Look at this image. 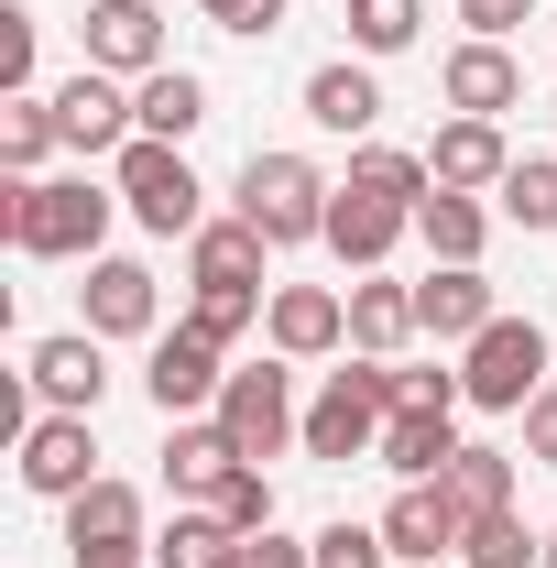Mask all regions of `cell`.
<instances>
[{"label": "cell", "mask_w": 557, "mask_h": 568, "mask_svg": "<svg viewBox=\"0 0 557 568\" xmlns=\"http://www.w3.org/2000/svg\"><path fill=\"white\" fill-rule=\"evenodd\" d=\"M241 547L252 536H230L209 503H175V525L153 536V568H241Z\"/></svg>", "instance_id": "cell-25"}, {"label": "cell", "mask_w": 557, "mask_h": 568, "mask_svg": "<svg viewBox=\"0 0 557 568\" xmlns=\"http://www.w3.org/2000/svg\"><path fill=\"white\" fill-rule=\"evenodd\" d=\"M230 197H241V219H252L274 252H295V241H328V197H340V186H328L306 153H252Z\"/></svg>", "instance_id": "cell-4"}, {"label": "cell", "mask_w": 557, "mask_h": 568, "mask_svg": "<svg viewBox=\"0 0 557 568\" xmlns=\"http://www.w3.org/2000/svg\"><path fill=\"white\" fill-rule=\"evenodd\" d=\"M350 186H361V197H394V209H426V197H437V175H426V153H394V142H372V153H350Z\"/></svg>", "instance_id": "cell-28"}, {"label": "cell", "mask_w": 557, "mask_h": 568, "mask_svg": "<svg viewBox=\"0 0 557 568\" xmlns=\"http://www.w3.org/2000/svg\"><path fill=\"white\" fill-rule=\"evenodd\" d=\"M77 306H88V328L99 339H153V317H164V284H153V263H88V284H77Z\"/></svg>", "instance_id": "cell-10"}, {"label": "cell", "mask_w": 557, "mask_h": 568, "mask_svg": "<svg viewBox=\"0 0 557 568\" xmlns=\"http://www.w3.org/2000/svg\"><path fill=\"white\" fill-rule=\"evenodd\" d=\"M405 230H416V209H394V197H361V186H340V197H328V252H340V263H361V274H372Z\"/></svg>", "instance_id": "cell-20"}, {"label": "cell", "mask_w": 557, "mask_h": 568, "mask_svg": "<svg viewBox=\"0 0 557 568\" xmlns=\"http://www.w3.org/2000/svg\"><path fill=\"white\" fill-rule=\"evenodd\" d=\"M416 241L437 252V263H482V241H492V209L482 197H459V186H437L416 209Z\"/></svg>", "instance_id": "cell-26"}, {"label": "cell", "mask_w": 557, "mask_h": 568, "mask_svg": "<svg viewBox=\"0 0 557 568\" xmlns=\"http://www.w3.org/2000/svg\"><path fill=\"white\" fill-rule=\"evenodd\" d=\"M110 164H121V175H110V186H121V209H132L142 230H153V241H198V230H209V186H198L186 142H153V132H132L121 153H110Z\"/></svg>", "instance_id": "cell-3"}, {"label": "cell", "mask_w": 557, "mask_h": 568, "mask_svg": "<svg viewBox=\"0 0 557 568\" xmlns=\"http://www.w3.org/2000/svg\"><path fill=\"white\" fill-rule=\"evenodd\" d=\"M426 33V0H350V44L361 55H405Z\"/></svg>", "instance_id": "cell-32"}, {"label": "cell", "mask_w": 557, "mask_h": 568, "mask_svg": "<svg viewBox=\"0 0 557 568\" xmlns=\"http://www.w3.org/2000/svg\"><path fill=\"white\" fill-rule=\"evenodd\" d=\"M252 317H263V284H198V295H186V328H198V339H219V351H230Z\"/></svg>", "instance_id": "cell-33"}, {"label": "cell", "mask_w": 557, "mask_h": 568, "mask_svg": "<svg viewBox=\"0 0 557 568\" xmlns=\"http://www.w3.org/2000/svg\"><path fill=\"white\" fill-rule=\"evenodd\" d=\"M209 514L230 525V536H274V481H263V470L241 459V470H230V481L209 493Z\"/></svg>", "instance_id": "cell-35"}, {"label": "cell", "mask_w": 557, "mask_h": 568, "mask_svg": "<svg viewBox=\"0 0 557 568\" xmlns=\"http://www.w3.org/2000/svg\"><path fill=\"white\" fill-rule=\"evenodd\" d=\"M230 470H241V448H230L219 416H175L164 426V481H175V503H209Z\"/></svg>", "instance_id": "cell-18"}, {"label": "cell", "mask_w": 557, "mask_h": 568, "mask_svg": "<svg viewBox=\"0 0 557 568\" xmlns=\"http://www.w3.org/2000/svg\"><path fill=\"white\" fill-rule=\"evenodd\" d=\"M525 11H536V0H459V22H470V33H482V44H503V33H514V22H525Z\"/></svg>", "instance_id": "cell-40"}, {"label": "cell", "mask_w": 557, "mask_h": 568, "mask_svg": "<svg viewBox=\"0 0 557 568\" xmlns=\"http://www.w3.org/2000/svg\"><path fill=\"white\" fill-rule=\"evenodd\" d=\"M241 568H317V547H295V536H252Z\"/></svg>", "instance_id": "cell-41"}, {"label": "cell", "mask_w": 557, "mask_h": 568, "mask_svg": "<svg viewBox=\"0 0 557 568\" xmlns=\"http://www.w3.org/2000/svg\"><path fill=\"white\" fill-rule=\"evenodd\" d=\"M88 67H110V77H153L164 67L153 0H88Z\"/></svg>", "instance_id": "cell-16"}, {"label": "cell", "mask_w": 557, "mask_h": 568, "mask_svg": "<svg viewBox=\"0 0 557 568\" xmlns=\"http://www.w3.org/2000/svg\"><path fill=\"white\" fill-rule=\"evenodd\" d=\"M306 121H317V132H340V142H361L372 132V121H383V88H372V67H317L306 77Z\"/></svg>", "instance_id": "cell-23"}, {"label": "cell", "mask_w": 557, "mask_h": 568, "mask_svg": "<svg viewBox=\"0 0 557 568\" xmlns=\"http://www.w3.org/2000/svg\"><path fill=\"white\" fill-rule=\"evenodd\" d=\"M437 481L459 493V514H514V459H503V448H459Z\"/></svg>", "instance_id": "cell-31"}, {"label": "cell", "mask_w": 557, "mask_h": 568, "mask_svg": "<svg viewBox=\"0 0 557 568\" xmlns=\"http://www.w3.org/2000/svg\"><path fill=\"white\" fill-rule=\"evenodd\" d=\"M492 197H503V219H525V230H557V153H525Z\"/></svg>", "instance_id": "cell-34"}, {"label": "cell", "mask_w": 557, "mask_h": 568, "mask_svg": "<svg viewBox=\"0 0 557 568\" xmlns=\"http://www.w3.org/2000/svg\"><path fill=\"white\" fill-rule=\"evenodd\" d=\"M459 394L492 405V416H525V405L547 394V328H536V317H492L482 339L459 351Z\"/></svg>", "instance_id": "cell-5"}, {"label": "cell", "mask_w": 557, "mask_h": 568, "mask_svg": "<svg viewBox=\"0 0 557 568\" xmlns=\"http://www.w3.org/2000/svg\"><path fill=\"white\" fill-rule=\"evenodd\" d=\"M55 142L67 132H55V99H44V88H33V99H0V164H11V175H33Z\"/></svg>", "instance_id": "cell-30"}, {"label": "cell", "mask_w": 557, "mask_h": 568, "mask_svg": "<svg viewBox=\"0 0 557 568\" xmlns=\"http://www.w3.org/2000/svg\"><path fill=\"white\" fill-rule=\"evenodd\" d=\"M198 22H219V33H274L284 0H198Z\"/></svg>", "instance_id": "cell-38"}, {"label": "cell", "mask_w": 557, "mask_h": 568, "mask_svg": "<svg viewBox=\"0 0 557 568\" xmlns=\"http://www.w3.org/2000/svg\"><path fill=\"white\" fill-rule=\"evenodd\" d=\"M306 547H317V568H383V558H394L383 525H350V514H340V525H317Z\"/></svg>", "instance_id": "cell-37"}, {"label": "cell", "mask_w": 557, "mask_h": 568, "mask_svg": "<svg viewBox=\"0 0 557 568\" xmlns=\"http://www.w3.org/2000/svg\"><path fill=\"white\" fill-rule=\"evenodd\" d=\"M99 437H88V416H33V437H22V493H44V503H77L99 470Z\"/></svg>", "instance_id": "cell-12"}, {"label": "cell", "mask_w": 557, "mask_h": 568, "mask_svg": "<svg viewBox=\"0 0 557 568\" xmlns=\"http://www.w3.org/2000/svg\"><path fill=\"white\" fill-rule=\"evenodd\" d=\"M132 121H142L153 142H186L198 121H209V77H198V67H153V77L132 88Z\"/></svg>", "instance_id": "cell-24"}, {"label": "cell", "mask_w": 557, "mask_h": 568, "mask_svg": "<svg viewBox=\"0 0 557 568\" xmlns=\"http://www.w3.org/2000/svg\"><path fill=\"white\" fill-rule=\"evenodd\" d=\"M492 317H503V306H492L482 263H437V274L416 284V328H426V339H459V351H470Z\"/></svg>", "instance_id": "cell-17"}, {"label": "cell", "mask_w": 557, "mask_h": 568, "mask_svg": "<svg viewBox=\"0 0 557 568\" xmlns=\"http://www.w3.org/2000/svg\"><path fill=\"white\" fill-rule=\"evenodd\" d=\"M22 383H33L55 416H99V394H110L99 328H55V339H33V351H22Z\"/></svg>", "instance_id": "cell-9"}, {"label": "cell", "mask_w": 557, "mask_h": 568, "mask_svg": "<svg viewBox=\"0 0 557 568\" xmlns=\"http://www.w3.org/2000/svg\"><path fill=\"white\" fill-rule=\"evenodd\" d=\"M459 536H470V514H459V493L448 481H405V493L383 503V547L394 558H459Z\"/></svg>", "instance_id": "cell-11"}, {"label": "cell", "mask_w": 557, "mask_h": 568, "mask_svg": "<svg viewBox=\"0 0 557 568\" xmlns=\"http://www.w3.org/2000/svg\"><path fill=\"white\" fill-rule=\"evenodd\" d=\"M55 132H67L77 153H121L142 121H132V99H121V77H110V67H77L67 88H55Z\"/></svg>", "instance_id": "cell-13"}, {"label": "cell", "mask_w": 557, "mask_h": 568, "mask_svg": "<svg viewBox=\"0 0 557 568\" xmlns=\"http://www.w3.org/2000/svg\"><path fill=\"white\" fill-rule=\"evenodd\" d=\"M426 175L437 186H459V197H482L514 175V153H503V121H448V132L426 142Z\"/></svg>", "instance_id": "cell-19"}, {"label": "cell", "mask_w": 557, "mask_h": 568, "mask_svg": "<svg viewBox=\"0 0 557 568\" xmlns=\"http://www.w3.org/2000/svg\"><path fill=\"white\" fill-rule=\"evenodd\" d=\"M525 459H536V470H557V383L525 405Z\"/></svg>", "instance_id": "cell-39"}, {"label": "cell", "mask_w": 557, "mask_h": 568, "mask_svg": "<svg viewBox=\"0 0 557 568\" xmlns=\"http://www.w3.org/2000/svg\"><path fill=\"white\" fill-rule=\"evenodd\" d=\"M394 481H437L448 459H459V416H426V405H394V426H383V448H372Z\"/></svg>", "instance_id": "cell-21"}, {"label": "cell", "mask_w": 557, "mask_h": 568, "mask_svg": "<svg viewBox=\"0 0 557 568\" xmlns=\"http://www.w3.org/2000/svg\"><path fill=\"white\" fill-rule=\"evenodd\" d=\"M219 426H230V448L263 470L284 437H306V416H295V372H284V351L274 361H252V372H230V394H219Z\"/></svg>", "instance_id": "cell-6"}, {"label": "cell", "mask_w": 557, "mask_h": 568, "mask_svg": "<svg viewBox=\"0 0 557 568\" xmlns=\"http://www.w3.org/2000/svg\"><path fill=\"white\" fill-rule=\"evenodd\" d=\"M67 558H77V568H142V558H153L132 481H110V470H99V481L67 503Z\"/></svg>", "instance_id": "cell-7"}, {"label": "cell", "mask_w": 557, "mask_h": 568, "mask_svg": "<svg viewBox=\"0 0 557 568\" xmlns=\"http://www.w3.org/2000/svg\"><path fill=\"white\" fill-rule=\"evenodd\" d=\"M437 88H448V110H459V121H503V110H525V67H514L503 44H482V33L437 67Z\"/></svg>", "instance_id": "cell-15"}, {"label": "cell", "mask_w": 557, "mask_h": 568, "mask_svg": "<svg viewBox=\"0 0 557 568\" xmlns=\"http://www.w3.org/2000/svg\"><path fill=\"white\" fill-rule=\"evenodd\" d=\"M142 394H153V416H219V394H230V372H219V339H198V328H164L153 339V361H142Z\"/></svg>", "instance_id": "cell-8"}, {"label": "cell", "mask_w": 557, "mask_h": 568, "mask_svg": "<svg viewBox=\"0 0 557 568\" xmlns=\"http://www.w3.org/2000/svg\"><path fill=\"white\" fill-rule=\"evenodd\" d=\"M405 339H416V284H383V274H361V284H350V351L394 361Z\"/></svg>", "instance_id": "cell-22"}, {"label": "cell", "mask_w": 557, "mask_h": 568, "mask_svg": "<svg viewBox=\"0 0 557 568\" xmlns=\"http://www.w3.org/2000/svg\"><path fill=\"white\" fill-rule=\"evenodd\" d=\"M394 394H405V361H350V372H328L317 383V405H306V459H372L383 448V426H394Z\"/></svg>", "instance_id": "cell-2"}, {"label": "cell", "mask_w": 557, "mask_h": 568, "mask_svg": "<svg viewBox=\"0 0 557 568\" xmlns=\"http://www.w3.org/2000/svg\"><path fill=\"white\" fill-rule=\"evenodd\" d=\"M263 252H274V241H263L241 209L209 219V230H198V284H263Z\"/></svg>", "instance_id": "cell-27"}, {"label": "cell", "mask_w": 557, "mask_h": 568, "mask_svg": "<svg viewBox=\"0 0 557 568\" xmlns=\"http://www.w3.org/2000/svg\"><path fill=\"white\" fill-rule=\"evenodd\" d=\"M263 328H274L284 361H328V351L350 339V295H328V284H274Z\"/></svg>", "instance_id": "cell-14"}, {"label": "cell", "mask_w": 557, "mask_h": 568, "mask_svg": "<svg viewBox=\"0 0 557 568\" xmlns=\"http://www.w3.org/2000/svg\"><path fill=\"white\" fill-rule=\"evenodd\" d=\"M33 33H44V22H33L22 0H0V99H33Z\"/></svg>", "instance_id": "cell-36"}, {"label": "cell", "mask_w": 557, "mask_h": 568, "mask_svg": "<svg viewBox=\"0 0 557 568\" xmlns=\"http://www.w3.org/2000/svg\"><path fill=\"white\" fill-rule=\"evenodd\" d=\"M547 568H557V536H547Z\"/></svg>", "instance_id": "cell-42"}, {"label": "cell", "mask_w": 557, "mask_h": 568, "mask_svg": "<svg viewBox=\"0 0 557 568\" xmlns=\"http://www.w3.org/2000/svg\"><path fill=\"white\" fill-rule=\"evenodd\" d=\"M110 209H121V186H88V175H11L0 230H11V252H33V263H99Z\"/></svg>", "instance_id": "cell-1"}, {"label": "cell", "mask_w": 557, "mask_h": 568, "mask_svg": "<svg viewBox=\"0 0 557 568\" xmlns=\"http://www.w3.org/2000/svg\"><path fill=\"white\" fill-rule=\"evenodd\" d=\"M459 568H547V536H525V514H470Z\"/></svg>", "instance_id": "cell-29"}]
</instances>
